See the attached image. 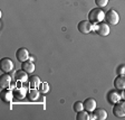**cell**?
Returning a JSON list of instances; mask_svg holds the SVG:
<instances>
[{
    "label": "cell",
    "instance_id": "cell-1",
    "mask_svg": "<svg viewBox=\"0 0 125 120\" xmlns=\"http://www.w3.org/2000/svg\"><path fill=\"white\" fill-rule=\"evenodd\" d=\"M105 18V13L102 10V8H94L88 13V20L91 21L93 25L95 24L102 23Z\"/></svg>",
    "mask_w": 125,
    "mask_h": 120
},
{
    "label": "cell",
    "instance_id": "cell-2",
    "mask_svg": "<svg viewBox=\"0 0 125 120\" xmlns=\"http://www.w3.org/2000/svg\"><path fill=\"white\" fill-rule=\"evenodd\" d=\"M105 23H107L111 26H115L118 24L120 21V15L117 13L116 10L114 9H109L107 13H105V18H104Z\"/></svg>",
    "mask_w": 125,
    "mask_h": 120
},
{
    "label": "cell",
    "instance_id": "cell-3",
    "mask_svg": "<svg viewBox=\"0 0 125 120\" xmlns=\"http://www.w3.org/2000/svg\"><path fill=\"white\" fill-rule=\"evenodd\" d=\"M94 30L96 31V34L99 36H108L109 33H111V28H109V25L107 23H98L94 25Z\"/></svg>",
    "mask_w": 125,
    "mask_h": 120
},
{
    "label": "cell",
    "instance_id": "cell-4",
    "mask_svg": "<svg viewBox=\"0 0 125 120\" xmlns=\"http://www.w3.org/2000/svg\"><path fill=\"white\" fill-rule=\"evenodd\" d=\"M113 115L117 118L125 117V100H121L113 105Z\"/></svg>",
    "mask_w": 125,
    "mask_h": 120
},
{
    "label": "cell",
    "instance_id": "cell-5",
    "mask_svg": "<svg viewBox=\"0 0 125 120\" xmlns=\"http://www.w3.org/2000/svg\"><path fill=\"white\" fill-rule=\"evenodd\" d=\"M77 28H78V31H79V33L87 35L94 30V25L89 20H82L78 23Z\"/></svg>",
    "mask_w": 125,
    "mask_h": 120
},
{
    "label": "cell",
    "instance_id": "cell-6",
    "mask_svg": "<svg viewBox=\"0 0 125 120\" xmlns=\"http://www.w3.org/2000/svg\"><path fill=\"white\" fill-rule=\"evenodd\" d=\"M106 98H107V101H108L111 105H115V103H117L118 101H121V100L123 99L122 94L118 92V90H117V89H114V90L108 91Z\"/></svg>",
    "mask_w": 125,
    "mask_h": 120
},
{
    "label": "cell",
    "instance_id": "cell-7",
    "mask_svg": "<svg viewBox=\"0 0 125 120\" xmlns=\"http://www.w3.org/2000/svg\"><path fill=\"white\" fill-rule=\"evenodd\" d=\"M0 63H1V71L3 73H10L11 71L13 70V67H15V64H13L12 60L9 57L1 58Z\"/></svg>",
    "mask_w": 125,
    "mask_h": 120
},
{
    "label": "cell",
    "instance_id": "cell-8",
    "mask_svg": "<svg viewBox=\"0 0 125 120\" xmlns=\"http://www.w3.org/2000/svg\"><path fill=\"white\" fill-rule=\"evenodd\" d=\"M29 57H30V53H29V51L27 50V48H25V47H21V48L17 50V52H16V58L21 63L28 61Z\"/></svg>",
    "mask_w": 125,
    "mask_h": 120
},
{
    "label": "cell",
    "instance_id": "cell-9",
    "mask_svg": "<svg viewBox=\"0 0 125 120\" xmlns=\"http://www.w3.org/2000/svg\"><path fill=\"white\" fill-rule=\"evenodd\" d=\"M83 103H84V109L86 111H88V112H94V110L97 107L96 100L94 98H87V99H85V101Z\"/></svg>",
    "mask_w": 125,
    "mask_h": 120
},
{
    "label": "cell",
    "instance_id": "cell-10",
    "mask_svg": "<svg viewBox=\"0 0 125 120\" xmlns=\"http://www.w3.org/2000/svg\"><path fill=\"white\" fill-rule=\"evenodd\" d=\"M11 82H12V79L9 75V73H3L0 76V86H1V89H8L11 85Z\"/></svg>",
    "mask_w": 125,
    "mask_h": 120
},
{
    "label": "cell",
    "instance_id": "cell-11",
    "mask_svg": "<svg viewBox=\"0 0 125 120\" xmlns=\"http://www.w3.org/2000/svg\"><path fill=\"white\" fill-rule=\"evenodd\" d=\"M114 86L118 91L125 90V74L124 75H117L114 80Z\"/></svg>",
    "mask_w": 125,
    "mask_h": 120
},
{
    "label": "cell",
    "instance_id": "cell-12",
    "mask_svg": "<svg viewBox=\"0 0 125 120\" xmlns=\"http://www.w3.org/2000/svg\"><path fill=\"white\" fill-rule=\"evenodd\" d=\"M15 79H16V81H18V82H27L29 79L28 73H27L26 71H23L22 68L18 70V71H16V73H15Z\"/></svg>",
    "mask_w": 125,
    "mask_h": 120
},
{
    "label": "cell",
    "instance_id": "cell-13",
    "mask_svg": "<svg viewBox=\"0 0 125 120\" xmlns=\"http://www.w3.org/2000/svg\"><path fill=\"white\" fill-rule=\"evenodd\" d=\"M27 94V90L25 88H17V89L13 90V98L18 100H22L25 99Z\"/></svg>",
    "mask_w": 125,
    "mask_h": 120
},
{
    "label": "cell",
    "instance_id": "cell-14",
    "mask_svg": "<svg viewBox=\"0 0 125 120\" xmlns=\"http://www.w3.org/2000/svg\"><path fill=\"white\" fill-rule=\"evenodd\" d=\"M21 68L23 71H26L27 73H32L35 72V64L34 62H31V61H26V62H22L21 63Z\"/></svg>",
    "mask_w": 125,
    "mask_h": 120
},
{
    "label": "cell",
    "instance_id": "cell-15",
    "mask_svg": "<svg viewBox=\"0 0 125 120\" xmlns=\"http://www.w3.org/2000/svg\"><path fill=\"white\" fill-rule=\"evenodd\" d=\"M94 118L97 120H105L107 119V112L105 111L104 109H95L94 110Z\"/></svg>",
    "mask_w": 125,
    "mask_h": 120
},
{
    "label": "cell",
    "instance_id": "cell-16",
    "mask_svg": "<svg viewBox=\"0 0 125 120\" xmlns=\"http://www.w3.org/2000/svg\"><path fill=\"white\" fill-rule=\"evenodd\" d=\"M13 98V91H10L8 89H2L1 91V99L5 102H10Z\"/></svg>",
    "mask_w": 125,
    "mask_h": 120
},
{
    "label": "cell",
    "instance_id": "cell-17",
    "mask_svg": "<svg viewBox=\"0 0 125 120\" xmlns=\"http://www.w3.org/2000/svg\"><path fill=\"white\" fill-rule=\"evenodd\" d=\"M28 98L31 101H36L39 98V90H37V88H32L28 91Z\"/></svg>",
    "mask_w": 125,
    "mask_h": 120
},
{
    "label": "cell",
    "instance_id": "cell-18",
    "mask_svg": "<svg viewBox=\"0 0 125 120\" xmlns=\"http://www.w3.org/2000/svg\"><path fill=\"white\" fill-rule=\"evenodd\" d=\"M76 120H91V117H89V112L86 111V110H82L79 112H77V116H76Z\"/></svg>",
    "mask_w": 125,
    "mask_h": 120
},
{
    "label": "cell",
    "instance_id": "cell-19",
    "mask_svg": "<svg viewBox=\"0 0 125 120\" xmlns=\"http://www.w3.org/2000/svg\"><path fill=\"white\" fill-rule=\"evenodd\" d=\"M28 81H29V83H30V85L32 86V88H37V85L40 84V79H39V76H37V75L30 76V78L28 79Z\"/></svg>",
    "mask_w": 125,
    "mask_h": 120
},
{
    "label": "cell",
    "instance_id": "cell-20",
    "mask_svg": "<svg viewBox=\"0 0 125 120\" xmlns=\"http://www.w3.org/2000/svg\"><path fill=\"white\" fill-rule=\"evenodd\" d=\"M73 110L75 112H79L82 110H85L84 109V103L82 101H76L73 105Z\"/></svg>",
    "mask_w": 125,
    "mask_h": 120
},
{
    "label": "cell",
    "instance_id": "cell-21",
    "mask_svg": "<svg viewBox=\"0 0 125 120\" xmlns=\"http://www.w3.org/2000/svg\"><path fill=\"white\" fill-rule=\"evenodd\" d=\"M95 3L98 8H104L107 6L108 3V0H95Z\"/></svg>",
    "mask_w": 125,
    "mask_h": 120
},
{
    "label": "cell",
    "instance_id": "cell-22",
    "mask_svg": "<svg viewBox=\"0 0 125 120\" xmlns=\"http://www.w3.org/2000/svg\"><path fill=\"white\" fill-rule=\"evenodd\" d=\"M116 73H117V75H124V74H125V65H124V64L117 66Z\"/></svg>",
    "mask_w": 125,
    "mask_h": 120
},
{
    "label": "cell",
    "instance_id": "cell-23",
    "mask_svg": "<svg viewBox=\"0 0 125 120\" xmlns=\"http://www.w3.org/2000/svg\"><path fill=\"white\" fill-rule=\"evenodd\" d=\"M42 88H44V90H42V91H44V92H48V84H47V83H42Z\"/></svg>",
    "mask_w": 125,
    "mask_h": 120
},
{
    "label": "cell",
    "instance_id": "cell-24",
    "mask_svg": "<svg viewBox=\"0 0 125 120\" xmlns=\"http://www.w3.org/2000/svg\"><path fill=\"white\" fill-rule=\"evenodd\" d=\"M122 92H123V93H122V98H123V99L125 100V90H123Z\"/></svg>",
    "mask_w": 125,
    "mask_h": 120
}]
</instances>
